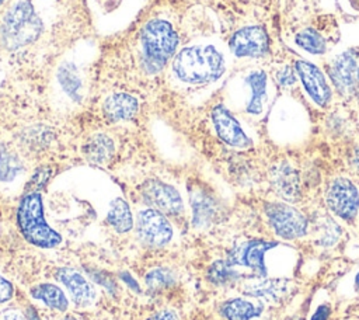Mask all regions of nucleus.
<instances>
[{"label":"nucleus","instance_id":"1","mask_svg":"<svg viewBox=\"0 0 359 320\" xmlns=\"http://www.w3.org/2000/svg\"><path fill=\"white\" fill-rule=\"evenodd\" d=\"M171 70L172 76L184 84H205L224 73L226 59L212 44H194L174 56Z\"/></svg>","mask_w":359,"mask_h":320},{"label":"nucleus","instance_id":"2","mask_svg":"<svg viewBox=\"0 0 359 320\" xmlns=\"http://www.w3.org/2000/svg\"><path fill=\"white\" fill-rule=\"evenodd\" d=\"M178 34L172 24L163 18L146 22L140 32V63L146 73L156 74L174 58Z\"/></svg>","mask_w":359,"mask_h":320},{"label":"nucleus","instance_id":"3","mask_svg":"<svg viewBox=\"0 0 359 320\" xmlns=\"http://www.w3.org/2000/svg\"><path fill=\"white\" fill-rule=\"evenodd\" d=\"M17 226L25 241L32 246L53 248L63 241L62 234L48 225L42 195L38 191H29L21 198L17 208Z\"/></svg>","mask_w":359,"mask_h":320},{"label":"nucleus","instance_id":"4","mask_svg":"<svg viewBox=\"0 0 359 320\" xmlns=\"http://www.w3.org/2000/svg\"><path fill=\"white\" fill-rule=\"evenodd\" d=\"M39 32V18L28 0L15 1L3 22V36L11 48L29 44Z\"/></svg>","mask_w":359,"mask_h":320},{"label":"nucleus","instance_id":"5","mask_svg":"<svg viewBox=\"0 0 359 320\" xmlns=\"http://www.w3.org/2000/svg\"><path fill=\"white\" fill-rule=\"evenodd\" d=\"M265 215L276 236L285 240L300 239L307 233L309 222L306 216L285 202L265 204Z\"/></svg>","mask_w":359,"mask_h":320},{"label":"nucleus","instance_id":"6","mask_svg":"<svg viewBox=\"0 0 359 320\" xmlns=\"http://www.w3.org/2000/svg\"><path fill=\"white\" fill-rule=\"evenodd\" d=\"M135 226L139 240L149 247H163L168 244L174 236L170 220L164 213L153 208L139 211Z\"/></svg>","mask_w":359,"mask_h":320},{"label":"nucleus","instance_id":"7","mask_svg":"<svg viewBox=\"0 0 359 320\" xmlns=\"http://www.w3.org/2000/svg\"><path fill=\"white\" fill-rule=\"evenodd\" d=\"M143 202L164 215L178 216L184 212V202L178 189L160 180H147L140 187Z\"/></svg>","mask_w":359,"mask_h":320},{"label":"nucleus","instance_id":"8","mask_svg":"<svg viewBox=\"0 0 359 320\" xmlns=\"http://www.w3.org/2000/svg\"><path fill=\"white\" fill-rule=\"evenodd\" d=\"M328 208L341 219L352 222L359 212V192L348 178L332 180L325 192Z\"/></svg>","mask_w":359,"mask_h":320},{"label":"nucleus","instance_id":"9","mask_svg":"<svg viewBox=\"0 0 359 320\" xmlns=\"http://www.w3.org/2000/svg\"><path fill=\"white\" fill-rule=\"evenodd\" d=\"M278 246L273 240H248L237 246L227 257V260L234 265H241L254 272L255 276H266L268 269L265 265V254Z\"/></svg>","mask_w":359,"mask_h":320},{"label":"nucleus","instance_id":"10","mask_svg":"<svg viewBox=\"0 0 359 320\" xmlns=\"http://www.w3.org/2000/svg\"><path fill=\"white\" fill-rule=\"evenodd\" d=\"M229 48L237 58H261L269 51V38L261 25H250L231 35Z\"/></svg>","mask_w":359,"mask_h":320},{"label":"nucleus","instance_id":"11","mask_svg":"<svg viewBox=\"0 0 359 320\" xmlns=\"http://www.w3.org/2000/svg\"><path fill=\"white\" fill-rule=\"evenodd\" d=\"M212 124L217 136L226 145L238 149H245L252 145L251 139L243 131L240 122L224 105L219 104L212 109Z\"/></svg>","mask_w":359,"mask_h":320},{"label":"nucleus","instance_id":"12","mask_svg":"<svg viewBox=\"0 0 359 320\" xmlns=\"http://www.w3.org/2000/svg\"><path fill=\"white\" fill-rule=\"evenodd\" d=\"M55 278L66 288L74 305L87 307L95 302L97 291L94 285L79 271L69 267H60L55 271Z\"/></svg>","mask_w":359,"mask_h":320},{"label":"nucleus","instance_id":"13","mask_svg":"<svg viewBox=\"0 0 359 320\" xmlns=\"http://www.w3.org/2000/svg\"><path fill=\"white\" fill-rule=\"evenodd\" d=\"M294 69L310 98L318 107H327L331 100V88L323 72L316 65L306 60H297Z\"/></svg>","mask_w":359,"mask_h":320},{"label":"nucleus","instance_id":"14","mask_svg":"<svg viewBox=\"0 0 359 320\" xmlns=\"http://www.w3.org/2000/svg\"><path fill=\"white\" fill-rule=\"evenodd\" d=\"M330 77L342 95H351L355 91L358 83V63L351 51H346L334 59L330 67Z\"/></svg>","mask_w":359,"mask_h":320},{"label":"nucleus","instance_id":"15","mask_svg":"<svg viewBox=\"0 0 359 320\" xmlns=\"http://www.w3.org/2000/svg\"><path fill=\"white\" fill-rule=\"evenodd\" d=\"M139 109L136 97L126 93H114L108 95L102 104L104 115L111 122L132 119Z\"/></svg>","mask_w":359,"mask_h":320},{"label":"nucleus","instance_id":"16","mask_svg":"<svg viewBox=\"0 0 359 320\" xmlns=\"http://www.w3.org/2000/svg\"><path fill=\"white\" fill-rule=\"evenodd\" d=\"M276 192L286 201L296 202L300 198V181L297 171L287 163H280L271 173Z\"/></svg>","mask_w":359,"mask_h":320},{"label":"nucleus","instance_id":"17","mask_svg":"<svg viewBox=\"0 0 359 320\" xmlns=\"http://www.w3.org/2000/svg\"><path fill=\"white\" fill-rule=\"evenodd\" d=\"M290 289V282L286 279H268L266 276H252L244 285V292L254 298L280 299Z\"/></svg>","mask_w":359,"mask_h":320},{"label":"nucleus","instance_id":"18","mask_svg":"<svg viewBox=\"0 0 359 320\" xmlns=\"http://www.w3.org/2000/svg\"><path fill=\"white\" fill-rule=\"evenodd\" d=\"M264 310L261 302L247 298H233L220 306V313L226 320H252L259 317Z\"/></svg>","mask_w":359,"mask_h":320},{"label":"nucleus","instance_id":"19","mask_svg":"<svg viewBox=\"0 0 359 320\" xmlns=\"http://www.w3.org/2000/svg\"><path fill=\"white\" fill-rule=\"evenodd\" d=\"M105 220L116 233H128L135 226L130 206L122 196H116L109 202Z\"/></svg>","mask_w":359,"mask_h":320},{"label":"nucleus","instance_id":"20","mask_svg":"<svg viewBox=\"0 0 359 320\" xmlns=\"http://www.w3.org/2000/svg\"><path fill=\"white\" fill-rule=\"evenodd\" d=\"M245 83L251 88V97L245 107V111L251 115H259L264 109V102L266 100V73L261 69L252 70L245 77Z\"/></svg>","mask_w":359,"mask_h":320},{"label":"nucleus","instance_id":"21","mask_svg":"<svg viewBox=\"0 0 359 320\" xmlns=\"http://www.w3.org/2000/svg\"><path fill=\"white\" fill-rule=\"evenodd\" d=\"M29 293L34 299L41 300L45 306L49 309L57 310V312H65L69 307V299L66 293L63 292L62 288H59L55 284H38L34 285L29 289Z\"/></svg>","mask_w":359,"mask_h":320},{"label":"nucleus","instance_id":"22","mask_svg":"<svg viewBox=\"0 0 359 320\" xmlns=\"http://www.w3.org/2000/svg\"><path fill=\"white\" fill-rule=\"evenodd\" d=\"M240 272H237L236 267L226 258V260H217L212 262L206 271V278L210 284L217 286H224L229 284H233L240 278Z\"/></svg>","mask_w":359,"mask_h":320},{"label":"nucleus","instance_id":"23","mask_svg":"<svg viewBox=\"0 0 359 320\" xmlns=\"http://www.w3.org/2000/svg\"><path fill=\"white\" fill-rule=\"evenodd\" d=\"M84 153L93 163H105L114 153V143L107 135L98 133L87 142Z\"/></svg>","mask_w":359,"mask_h":320},{"label":"nucleus","instance_id":"24","mask_svg":"<svg viewBox=\"0 0 359 320\" xmlns=\"http://www.w3.org/2000/svg\"><path fill=\"white\" fill-rule=\"evenodd\" d=\"M144 284L149 293H160L175 285V274L165 267H157L147 271Z\"/></svg>","mask_w":359,"mask_h":320},{"label":"nucleus","instance_id":"25","mask_svg":"<svg viewBox=\"0 0 359 320\" xmlns=\"http://www.w3.org/2000/svg\"><path fill=\"white\" fill-rule=\"evenodd\" d=\"M294 41L302 49L313 55H323L327 51L325 39L313 28H306L297 32Z\"/></svg>","mask_w":359,"mask_h":320},{"label":"nucleus","instance_id":"26","mask_svg":"<svg viewBox=\"0 0 359 320\" xmlns=\"http://www.w3.org/2000/svg\"><path fill=\"white\" fill-rule=\"evenodd\" d=\"M22 167L18 157L10 152H0V181H13Z\"/></svg>","mask_w":359,"mask_h":320},{"label":"nucleus","instance_id":"27","mask_svg":"<svg viewBox=\"0 0 359 320\" xmlns=\"http://www.w3.org/2000/svg\"><path fill=\"white\" fill-rule=\"evenodd\" d=\"M276 80L280 86L283 87H289V86H293L294 81H296V77H294V72L290 66H283L280 70H278L276 73Z\"/></svg>","mask_w":359,"mask_h":320},{"label":"nucleus","instance_id":"28","mask_svg":"<svg viewBox=\"0 0 359 320\" xmlns=\"http://www.w3.org/2000/svg\"><path fill=\"white\" fill-rule=\"evenodd\" d=\"M14 296V286L13 284L0 275V303L8 302Z\"/></svg>","mask_w":359,"mask_h":320},{"label":"nucleus","instance_id":"29","mask_svg":"<svg viewBox=\"0 0 359 320\" xmlns=\"http://www.w3.org/2000/svg\"><path fill=\"white\" fill-rule=\"evenodd\" d=\"M0 320H27V314H24L18 309L8 307L0 312Z\"/></svg>","mask_w":359,"mask_h":320},{"label":"nucleus","instance_id":"30","mask_svg":"<svg viewBox=\"0 0 359 320\" xmlns=\"http://www.w3.org/2000/svg\"><path fill=\"white\" fill-rule=\"evenodd\" d=\"M147 320H180L177 313L171 309H161L158 312H156L154 314H151Z\"/></svg>","mask_w":359,"mask_h":320},{"label":"nucleus","instance_id":"31","mask_svg":"<svg viewBox=\"0 0 359 320\" xmlns=\"http://www.w3.org/2000/svg\"><path fill=\"white\" fill-rule=\"evenodd\" d=\"M330 313H331V309L328 305H320L317 310L313 313L311 320H328Z\"/></svg>","mask_w":359,"mask_h":320},{"label":"nucleus","instance_id":"32","mask_svg":"<svg viewBox=\"0 0 359 320\" xmlns=\"http://www.w3.org/2000/svg\"><path fill=\"white\" fill-rule=\"evenodd\" d=\"M122 279H123L126 284H130L133 291L139 292V286H137V282H136V281H135V279L130 276V274H123V275H122Z\"/></svg>","mask_w":359,"mask_h":320},{"label":"nucleus","instance_id":"33","mask_svg":"<svg viewBox=\"0 0 359 320\" xmlns=\"http://www.w3.org/2000/svg\"><path fill=\"white\" fill-rule=\"evenodd\" d=\"M27 320H41L39 314L36 313V310L34 307H29L27 310Z\"/></svg>","mask_w":359,"mask_h":320},{"label":"nucleus","instance_id":"34","mask_svg":"<svg viewBox=\"0 0 359 320\" xmlns=\"http://www.w3.org/2000/svg\"><path fill=\"white\" fill-rule=\"evenodd\" d=\"M352 164L355 166V168L359 170V150H356V153L353 154V159H352Z\"/></svg>","mask_w":359,"mask_h":320},{"label":"nucleus","instance_id":"35","mask_svg":"<svg viewBox=\"0 0 359 320\" xmlns=\"http://www.w3.org/2000/svg\"><path fill=\"white\" fill-rule=\"evenodd\" d=\"M355 286L359 289V272H358L356 276H355Z\"/></svg>","mask_w":359,"mask_h":320},{"label":"nucleus","instance_id":"36","mask_svg":"<svg viewBox=\"0 0 359 320\" xmlns=\"http://www.w3.org/2000/svg\"><path fill=\"white\" fill-rule=\"evenodd\" d=\"M62 320H77V319L73 317V316H66V317H63Z\"/></svg>","mask_w":359,"mask_h":320},{"label":"nucleus","instance_id":"37","mask_svg":"<svg viewBox=\"0 0 359 320\" xmlns=\"http://www.w3.org/2000/svg\"><path fill=\"white\" fill-rule=\"evenodd\" d=\"M358 83H359V65H358Z\"/></svg>","mask_w":359,"mask_h":320},{"label":"nucleus","instance_id":"38","mask_svg":"<svg viewBox=\"0 0 359 320\" xmlns=\"http://www.w3.org/2000/svg\"><path fill=\"white\" fill-rule=\"evenodd\" d=\"M3 3H4V0H0V6H1V4H3Z\"/></svg>","mask_w":359,"mask_h":320}]
</instances>
